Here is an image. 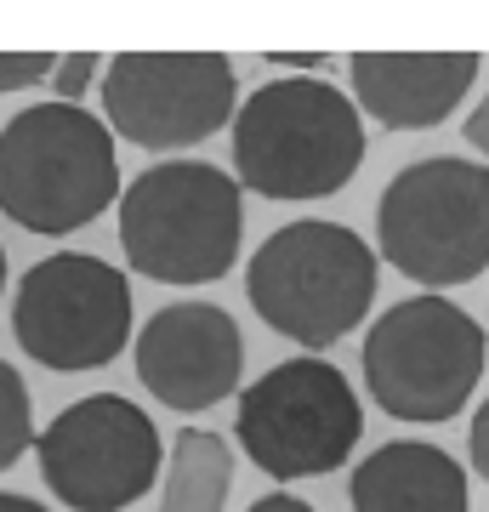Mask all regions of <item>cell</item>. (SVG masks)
Listing matches in <instances>:
<instances>
[{"label": "cell", "instance_id": "obj_9", "mask_svg": "<svg viewBox=\"0 0 489 512\" xmlns=\"http://www.w3.org/2000/svg\"><path fill=\"white\" fill-rule=\"evenodd\" d=\"M46 490L74 512H126L160 478V427L120 393H86L35 433Z\"/></svg>", "mask_w": 489, "mask_h": 512}, {"label": "cell", "instance_id": "obj_5", "mask_svg": "<svg viewBox=\"0 0 489 512\" xmlns=\"http://www.w3.org/2000/svg\"><path fill=\"white\" fill-rule=\"evenodd\" d=\"M489 365V330L450 296H404L364 330V387L393 421L444 427Z\"/></svg>", "mask_w": 489, "mask_h": 512}, {"label": "cell", "instance_id": "obj_15", "mask_svg": "<svg viewBox=\"0 0 489 512\" xmlns=\"http://www.w3.org/2000/svg\"><path fill=\"white\" fill-rule=\"evenodd\" d=\"M29 444H35V399H29L23 370H12L0 359V473H6Z\"/></svg>", "mask_w": 489, "mask_h": 512}, {"label": "cell", "instance_id": "obj_13", "mask_svg": "<svg viewBox=\"0 0 489 512\" xmlns=\"http://www.w3.org/2000/svg\"><path fill=\"white\" fill-rule=\"evenodd\" d=\"M353 512H472L467 467L421 439H393L370 450L347 478Z\"/></svg>", "mask_w": 489, "mask_h": 512}, {"label": "cell", "instance_id": "obj_14", "mask_svg": "<svg viewBox=\"0 0 489 512\" xmlns=\"http://www.w3.org/2000/svg\"><path fill=\"white\" fill-rule=\"evenodd\" d=\"M234 490V450L211 427H182L165 456V484L154 512H222Z\"/></svg>", "mask_w": 489, "mask_h": 512}, {"label": "cell", "instance_id": "obj_4", "mask_svg": "<svg viewBox=\"0 0 489 512\" xmlns=\"http://www.w3.org/2000/svg\"><path fill=\"white\" fill-rule=\"evenodd\" d=\"M245 200L222 165L160 160L137 171L120 194V245L126 262L154 285H217L239 256Z\"/></svg>", "mask_w": 489, "mask_h": 512}, {"label": "cell", "instance_id": "obj_1", "mask_svg": "<svg viewBox=\"0 0 489 512\" xmlns=\"http://www.w3.org/2000/svg\"><path fill=\"white\" fill-rule=\"evenodd\" d=\"M234 183L262 200H325L364 165V120L330 80L285 74L239 97L234 109Z\"/></svg>", "mask_w": 489, "mask_h": 512}, {"label": "cell", "instance_id": "obj_3", "mask_svg": "<svg viewBox=\"0 0 489 512\" xmlns=\"http://www.w3.org/2000/svg\"><path fill=\"white\" fill-rule=\"evenodd\" d=\"M245 296L256 319L302 353L336 348L347 330L364 325L376 302V251L347 222H285L256 245Z\"/></svg>", "mask_w": 489, "mask_h": 512}, {"label": "cell", "instance_id": "obj_6", "mask_svg": "<svg viewBox=\"0 0 489 512\" xmlns=\"http://www.w3.org/2000/svg\"><path fill=\"white\" fill-rule=\"evenodd\" d=\"M376 245L427 296L489 268V165L461 154L404 165L376 200Z\"/></svg>", "mask_w": 489, "mask_h": 512}, {"label": "cell", "instance_id": "obj_22", "mask_svg": "<svg viewBox=\"0 0 489 512\" xmlns=\"http://www.w3.org/2000/svg\"><path fill=\"white\" fill-rule=\"evenodd\" d=\"M0 512H52V507H40L35 495H18V490H0Z\"/></svg>", "mask_w": 489, "mask_h": 512}, {"label": "cell", "instance_id": "obj_19", "mask_svg": "<svg viewBox=\"0 0 489 512\" xmlns=\"http://www.w3.org/2000/svg\"><path fill=\"white\" fill-rule=\"evenodd\" d=\"M461 137L472 143V154H478V160H489V92L478 97V109L467 114V126H461Z\"/></svg>", "mask_w": 489, "mask_h": 512}, {"label": "cell", "instance_id": "obj_16", "mask_svg": "<svg viewBox=\"0 0 489 512\" xmlns=\"http://www.w3.org/2000/svg\"><path fill=\"white\" fill-rule=\"evenodd\" d=\"M91 80H103V57H97V52H69V57H57V69H52V97H57V103H80V97L91 92Z\"/></svg>", "mask_w": 489, "mask_h": 512}, {"label": "cell", "instance_id": "obj_10", "mask_svg": "<svg viewBox=\"0 0 489 512\" xmlns=\"http://www.w3.org/2000/svg\"><path fill=\"white\" fill-rule=\"evenodd\" d=\"M103 126L148 154H177L239 109V69L222 52H120L97 80Z\"/></svg>", "mask_w": 489, "mask_h": 512}, {"label": "cell", "instance_id": "obj_2", "mask_svg": "<svg viewBox=\"0 0 489 512\" xmlns=\"http://www.w3.org/2000/svg\"><path fill=\"white\" fill-rule=\"evenodd\" d=\"M120 200V154L103 114L29 103L0 126V211L29 234L63 239Z\"/></svg>", "mask_w": 489, "mask_h": 512}, {"label": "cell", "instance_id": "obj_12", "mask_svg": "<svg viewBox=\"0 0 489 512\" xmlns=\"http://www.w3.org/2000/svg\"><path fill=\"white\" fill-rule=\"evenodd\" d=\"M353 109L381 120L387 131L444 126L478 80V52H353Z\"/></svg>", "mask_w": 489, "mask_h": 512}, {"label": "cell", "instance_id": "obj_8", "mask_svg": "<svg viewBox=\"0 0 489 512\" xmlns=\"http://www.w3.org/2000/svg\"><path fill=\"white\" fill-rule=\"evenodd\" d=\"M18 348L52 376H86L131 342V285L91 251H52L18 279L12 296Z\"/></svg>", "mask_w": 489, "mask_h": 512}, {"label": "cell", "instance_id": "obj_21", "mask_svg": "<svg viewBox=\"0 0 489 512\" xmlns=\"http://www.w3.org/2000/svg\"><path fill=\"white\" fill-rule=\"evenodd\" d=\"M245 512H313V507L302 501V495H285V490H273V495H256V501H251Z\"/></svg>", "mask_w": 489, "mask_h": 512}, {"label": "cell", "instance_id": "obj_7", "mask_svg": "<svg viewBox=\"0 0 489 512\" xmlns=\"http://www.w3.org/2000/svg\"><path fill=\"white\" fill-rule=\"evenodd\" d=\"M234 439L273 484L325 478L359 450L364 410L342 370L319 353H302L239 387Z\"/></svg>", "mask_w": 489, "mask_h": 512}, {"label": "cell", "instance_id": "obj_18", "mask_svg": "<svg viewBox=\"0 0 489 512\" xmlns=\"http://www.w3.org/2000/svg\"><path fill=\"white\" fill-rule=\"evenodd\" d=\"M467 456H472V473L489 484V399L478 404V416H472V433H467Z\"/></svg>", "mask_w": 489, "mask_h": 512}, {"label": "cell", "instance_id": "obj_23", "mask_svg": "<svg viewBox=\"0 0 489 512\" xmlns=\"http://www.w3.org/2000/svg\"><path fill=\"white\" fill-rule=\"evenodd\" d=\"M0 291H6V245H0Z\"/></svg>", "mask_w": 489, "mask_h": 512}, {"label": "cell", "instance_id": "obj_11", "mask_svg": "<svg viewBox=\"0 0 489 512\" xmlns=\"http://www.w3.org/2000/svg\"><path fill=\"white\" fill-rule=\"evenodd\" d=\"M245 376V336L217 302H171L137 330V382L177 416H200Z\"/></svg>", "mask_w": 489, "mask_h": 512}, {"label": "cell", "instance_id": "obj_17", "mask_svg": "<svg viewBox=\"0 0 489 512\" xmlns=\"http://www.w3.org/2000/svg\"><path fill=\"white\" fill-rule=\"evenodd\" d=\"M52 69H57V52H0V97L52 80Z\"/></svg>", "mask_w": 489, "mask_h": 512}, {"label": "cell", "instance_id": "obj_20", "mask_svg": "<svg viewBox=\"0 0 489 512\" xmlns=\"http://www.w3.org/2000/svg\"><path fill=\"white\" fill-rule=\"evenodd\" d=\"M273 63V69H296V74H313L325 69V52H262Z\"/></svg>", "mask_w": 489, "mask_h": 512}]
</instances>
